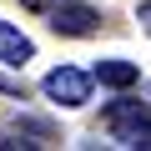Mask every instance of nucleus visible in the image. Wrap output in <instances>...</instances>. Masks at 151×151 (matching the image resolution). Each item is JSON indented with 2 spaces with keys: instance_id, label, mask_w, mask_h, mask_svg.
I'll return each mask as SVG.
<instances>
[{
  "instance_id": "1a4fd4ad",
  "label": "nucleus",
  "mask_w": 151,
  "mask_h": 151,
  "mask_svg": "<svg viewBox=\"0 0 151 151\" xmlns=\"http://www.w3.org/2000/svg\"><path fill=\"white\" fill-rule=\"evenodd\" d=\"M20 5H25V10H50L55 0H20Z\"/></svg>"
},
{
  "instance_id": "f03ea898",
  "label": "nucleus",
  "mask_w": 151,
  "mask_h": 151,
  "mask_svg": "<svg viewBox=\"0 0 151 151\" xmlns=\"http://www.w3.org/2000/svg\"><path fill=\"white\" fill-rule=\"evenodd\" d=\"M101 25V15L91 5H81V0H55L50 5V30L55 35H91Z\"/></svg>"
},
{
  "instance_id": "20e7f679",
  "label": "nucleus",
  "mask_w": 151,
  "mask_h": 151,
  "mask_svg": "<svg viewBox=\"0 0 151 151\" xmlns=\"http://www.w3.org/2000/svg\"><path fill=\"white\" fill-rule=\"evenodd\" d=\"M91 81H101V86H111V91H126V86H136V81H141V70H136L131 60H96Z\"/></svg>"
},
{
  "instance_id": "7ed1b4c3",
  "label": "nucleus",
  "mask_w": 151,
  "mask_h": 151,
  "mask_svg": "<svg viewBox=\"0 0 151 151\" xmlns=\"http://www.w3.org/2000/svg\"><path fill=\"white\" fill-rule=\"evenodd\" d=\"M101 121H106V131H111L116 141H126L136 126H146V121H151V106H146V101H111Z\"/></svg>"
},
{
  "instance_id": "39448f33",
  "label": "nucleus",
  "mask_w": 151,
  "mask_h": 151,
  "mask_svg": "<svg viewBox=\"0 0 151 151\" xmlns=\"http://www.w3.org/2000/svg\"><path fill=\"white\" fill-rule=\"evenodd\" d=\"M30 55H35L30 35H20L15 25H5V20H0V60H5V65H25Z\"/></svg>"
},
{
  "instance_id": "6e6552de",
  "label": "nucleus",
  "mask_w": 151,
  "mask_h": 151,
  "mask_svg": "<svg viewBox=\"0 0 151 151\" xmlns=\"http://www.w3.org/2000/svg\"><path fill=\"white\" fill-rule=\"evenodd\" d=\"M136 20H141V30H146V35H151V0H146V5H141V10H136Z\"/></svg>"
},
{
  "instance_id": "f257e3e1",
  "label": "nucleus",
  "mask_w": 151,
  "mask_h": 151,
  "mask_svg": "<svg viewBox=\"0 0 151 151\" xmlns=\"http://www.w3.org/2000/svg\"><path fill=\"white\" fill-rule=\"evenodd\" d=\"M45 96L60 101V106H86V101H91V76L76 70V65H55V70L45 76Z\"/></svg>"
},
{
  "instance_id": "423d86ee",
  "label": "nucleus",
  "mask_w": 151,
  "mask_h": 151,
  "mask_svg": "<svg viewBox=\"0 0 151 151\" xmlns=\"http://www.w3.org/2000/svg\"><path fill=\"white\" fill-rule=\"evenodd\" d=\"M126 146H136V151H151V121H146V126H136V131L126 136Z\"/></svg>"
},
{
  "instance_id": "0eeeda50",
  "label": "nucleus",
  "mask_w": 151,
  "mask_h": 151,
  "mask_svg": "<svg viewBox=\"0 0 151 151\" xmlns=\"http://www.w3.org/2000/svg\"><path fill=\"white\" fill-rule=\"evenodd\" d=\"M0 96H20V81H15V76H5V70H0Z\"/></svg>"
}]
</instances>
